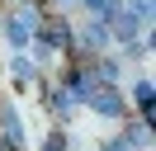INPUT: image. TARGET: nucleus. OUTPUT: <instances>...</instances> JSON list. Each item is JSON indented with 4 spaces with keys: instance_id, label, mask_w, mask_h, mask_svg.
<instances>
[{
    "instance_id": "obj_1",
    "label": "nucleus",
    "mask_w": 156,
    "mask_h": 151,
    "mask_svg": "<svg viewBox=\"0 0 156 151\" xmlns=\"http://www.w3.org/2000/svg\"><path fill=\"white\" fill-rule=\"evenodd\" d=\"M85 99L95 104L99 113H109V118H114V113H123V99H118L114 90H85Z\"/></svg>"
},
{
    "instance_id": "obj_2",
    "label": "nucleus",
    "mask_w": 156,
    "mask_h": 151,
    "mask_svg": "<svg viewBox=\"0 0 156 151\" xmlns=\"http://www.w3.org/2000/svg\"><path fill=\"white\" fill-rule=\"evenodd\" d=\"M43 43H48V47H62V43H66V24H62V19H52V24L43 28Z\"/></svg>"
},
{
    "instance_id": "obj_3",
    "label": "nucleus",
    "mask_w": 156,
    "mask_h": 151,
    "mask_svg": "<svg viewBox=\"0 0 156 151\" xmlns=\"http://www.w3.org/2000/svg\"><path fill=\"white\" fill-rule=\"evenodd\" d=\"M10 43H14V47L29 43V19H10Z\"/></svg>"
},
{
    "instance_id": "obj_4",
    "label": "nucleus",
    "mask_w": 156,
    "mask_h": 151,
    "mask_svg": "<svg viewBox=\"0 0 156 151\" xmlns=\"http://www.w3.org/2000/svg\"><path fill=\"white\" fill-rule=\"evenodd\" d=\"M5 132H10V137H14V146H19V137H24V128H19V118H14V113H5Z\"/></svg>"
},
{
    "instance_id": "obj_5",
    "label": "nucleus",
    "mask_w": 156,
    "mask_h": 151,
    "mask_svg": "<svg viewBox=\"0 0 156 151\" xmlns=\"http://www.w3.org/2000/svg\"><path fill=\"white\" fill-rule=\"evenodd\" d=\"M43 151H62V137H48V146H43Z\"/></svg>"
},
{
    "instance_id": "obj_6",
    "label": "nucleus",
    "mask_w": 156,
    "mask_h": 151,
    "mask_svg": "<svg viewBox=\"0 0 156 151\" xmlns=\"http://www.w3.org/2000/svg\"><path fill=\"white\" fill-rule=\"evenodd\" d=\"M85 5H90V9H104V5H109V0H85Z\"/></svg>"
}]
</instances>
